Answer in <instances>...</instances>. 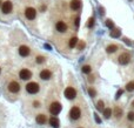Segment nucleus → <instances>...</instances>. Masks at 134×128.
<instances>
[{
  "instance_id": "1",
  "label": "nucleus",
  "mask_w": 134,
  "mask_h": 128,
  "mask_svg": "<svg viewBox=\"0 0 134 128\" xmlns=\"http://www.w3.org/2000/svg\"><path fill=\"white\" fill-rule=\"evenodd\" d=\"M26 91L30 94H37L38 92L40 91V86L37 82H30L26 85Z\"/></svg>"
},
{
  "instance_id": "2",
  "label": "nucleus",
  "mask_w": 134,
  "mask_h": 128,
  "mask_svg": "<svg viewBox=\"0 0 134 128\" xmlns=\"http://www.w3.org/2000/svg\"><path fill=\"white\" fill-rule=\"evenodd\" d=\"M60 112H61V104L60 102H58V101L52 102L51 106H49V113L52 114V115H58Z\"/></svg>"
},
{
  "instance_id": "3",
  "label": "nucleus",
  "mask_w": 134,
  "mask_h": 128,
  "mask_svg": "<svg viewBox=\"0 0 134 128\" xmlns=\"http://www.w3.org/2000/svg\"><path fill=\"white\" fill-rule=\"evenodd\" d=\"M70 116L72 120H78L81 116V110L78 106H74L71 108V112H70Z\"/></svg>"
},
{
  "instance_id": "4",
  "label": "nucleus",
  "mask_w": 134,
  "mask_h": 128,
  "mask_svg": "<svg viewBox=\"0 0 134 128\" xmlns=\"http://www.w3.org/2000/svg\"><path fill=\"white\" fill-rule=\"evenodd\" d=\"M65 96H66L68 100H73L76 96V91L73 87H67V88L65 89Z\"/></svg>"
},
{
  "instance_id": "5",
  "label": "nucleus",
  "mask_w": 134,
  "mask_h": 128,
  "mask_svg": "<svg viewBox=\"0 0 134 128\" xmlns=\"http://www.w3.org/2000/svg\"><path fill=\"white\" fill-rule=\"evenodd\" d=\"M129 61H131V54H129V53L124 52L120 54V56H119V64L120 65H127Z\"/></svg>"
},
{
  "instance_id": "6",
  "label": "nucleus",
  "mask_w": 134,
  "mask_h": 128,
  "mask_svg": "<svg viewBox=\"0 0 134 128\" xmlns=\"http://www.w3.org/2000/svg\"><path fill=\"white\" fill-rule=\"evenodd\" d=\"M25 15H26L27 19L33 20V19H35V17H37V11H35L33 7H27L26 11H25Z\"/></svg>"
},
{
  "instance_id": "7",
  "label": "nucleus",
  "mask_w": 134,
  "mask_h": 128,
  "mask_svg": "<svg viewBox=\"0 0 134 128\" xmlns=\"http://www.w3.org/2000/svg\"><path fill=\"white\" fill-rule=\"evenodd\" d=\"M8 91L11 92V93H13V94L19 93V92H20V85H19L17 81H12V82L8 83Z\"/></svg>"
},
{
  "instance_id": "8",
  "label": "nucleus",
  "mask_w": 134,
  "mask_h": 128,
  "mask_svg": "<svg viewBox=\"0 0 134 128\" xmlns=\"http://www.w3.org/2000/svg\"><path fill=\"white\" fill-rule=\"evenodd\" d=\"M12 8H13V5L11 1H5L3 4V7H1L3 13H5V14H8L9 12H12Z\"/></svg>"
},
{
  "instance_id": "9",
  "label": "nucleus",
  "mask_w": 134,
  "mask_h": 128,
  "mask_svg": "<svg viewBox=\"0 0 134 128\" xmlns=\"http://www.w3.org/2000/svg\"><path fill=\"white\" fill-rule=\"evenodd\" d=\"M19 76H20L22 80H28L32 78V73H31V70H28V69H21L20 73H19Z\"/></svg>"
},
{
  "instance_id": "10",
  "label": "nucleus",
  "mask_w": 134,
  "mask_h": 128,
  "mask_svg": "<svg viewBox=\"0 0 134 128\" xmlns=\"http://www.w3.org/2000/svg\"><path fill=\"white\" fill-rule=\"evenodd\" d=\"M55 27H57V31L60 32V33H64V32L67 31V25L64 21H58L57 25H55Z\"/></svg>"
},
{
  "instance_id": "11",
  "label": "nucleus",
  "mask_w": 134,
  "mask_h": 128,
  "mask_svg": "<svg viewBox=\"0 0 134 128\" xmlns=\"http://www.w3.org/2000/svg\"><path fill=\"white\" fill-rule=\"evenodd\" d=\"M30 48H28L27 46H20L19 47V54L21 55V56H28L30 55Z\"/></svg>"
},
{
  "instance_id": "12",
  "label": "nucleus",
  "mask_w": 134,
  "mask_h": 128,
  "mask_svg": "<svg viewBox=\"0 0 134 128\" xmlns=\"http://www.w3.org/2000/svg\"><path fill=\"white\" fill-rule=\"evenodd\" d=\"M35 121H37V123H39V125H45L46 121H47V116H46L45 114H38L37 118H35Z\"/></svg>"
},
{
  "instance_id": "13",
  "label": "nucleus",
  "mask_w": 134,
  "mask_h": 128,
  "mask_svg": "<svg viewBox=\"0 0 134 128\" xmlns=\"http://www.w3.org/2000/svg\"><path fill=\"white\" fill-rule=\"evenodd\" d=\"M51 76H52V73H51L48 69H44L40 72V78L43 80H49Z\"/></svg>"
},
{
  "instance_id": "14",
  "label": "nucleus",
  "mask_w": 134,
  "mask_h": 128,
  "mask_svg": "<svg viewBox=\"0 0 134 128\" xmlns=\"http://www.w3.org/2000/svg\"><path fill=\"white\" fill-rule=\"evenodd\" d=\"M49 125L52 126L53 128H59V126H60V121H59L58 118L53 116V118H51V119H49Z\"/></svg>"
},
{
  "instance_id": "15",
  "label": "nucleus",
  "mask_w": 134,
  "mask_h": 128,
  "mask_svg": "<svg viewBox=\"0 0 134 128\" xmlns=\"http://www.w3.org/2000/svg\"><path fill=\"white\" fill-rule=\"evenodd\" d=\"M81 7V3H80V0H72L71 1V8L76 11V9H79Z\"/></svg>"
},
{
  "instance_id": "16",
  "label": "nucleus",
  "mask_w": 134,
  "mask_h": 128,
  "mask_svg": "<svg viewBox=\"0 0 134 128\" xmlns=\"http://www.w3.org/2000/svg\"><path fill=\"white\" fill-rule=\"evenodd\" d=\"M120 35H121L120 28H113V30L111 31V37L112 38H119Z\"/></svg>"
},
{
  "instance_id": "17",
  "label": "nucleus",
  "mask_w": 134,
  "mask_h": 128,
  "mask_svg": "<svg viewBox=\"0 0 134 128\" xmlns=\"http://www.w3.org/2000/svg\"><path fill=\"white\" fill-rule=\"evenodd\" d=\"M115 51H118V46H116V45H110V46H107V48H106V52H107V53H114Z\"/></svg>"
},
{
  "instance_id": "18",
  "label": "nucleus",
  "mask_w": 134,
  "mask_h": 128,
  "mask_svg": "<svg viewBox=\"0 0 134 128\" xmlns=\"http://www.w3.org/2000/svg\"><path fill=\"white\" fill-rule=\"evenodd\" d=\"M97 109H98V110H100V112H104V110H105V104H104V101H102V100L98 101V104H97Z\"/></svg>"
},
{
  "instance_id": "19",
  "label": "nucleus",
  "mask_w": 134,
  "mask_h": 128,
  "mask_svg": "<svg viewBox=\"0 0 134 128\" xmlns=\"http://www.w3.org/2000/svg\"><path fill=\"white\" fill-rule=\"evenodd\" d=\"M78 41H79V40H78V38H75V37L72 38V39L70 40V44H68L71 48H74V47L76 46V44H78Z\"/></svg>"
},
{
  "instance_id": "20",
  "label": "nucleus",
  "mask_w": 134,
  "mask_h": 128,
  "mask_svg": "<svg viewBox=\"0 0 134 128\" xmlns=\"http://www.w3.org/2000/svg\"><path fill=\"white\" fill-rule=\"evenodd\" d=\"M111 115H112V109L111 108H106L104 110V118L105 119H110Z\"/></svg>"
},
{
  "instance_id": "21",
  "label": "nucleus",
  "mask_w": 134,
  "mask_h": 128,
  "mask_svg": "<svg viewBox=\"0 0 134 128\" xmlns=\"http://www.w3.org/2000/svg\"><path fill=\"white\" fill-rule=\"evenodd\" d=\"M126 91L128 92H133L134 91V81H131L126 85Z\"/></svg>"
},
{
  "instance_id": "22",
  "label": "nucleus",
  "mask_w": 134,
  "mask_h": 128,
  "mask_svg": "<svg viewBox=\"0 0 134 128\" xmlns=\"http://www.w3.org/2000/svg\"><path fill=\"white\" fill-rule=\"evenodd\" d=\"M82 73H85V74H89V73H91V66H88V65L84 66V67H82Z\"/></svg>"
},
{
  "instance_id": "23",
  "label": "nucleus",
  "mask_w": 134,
  "mask_h": 128,
  "mask_svg": "<svg viewBox=\"0 0 134 128\" xmlns=\"http://www.w3.org/2000/svg\"><path fill=\"white\" fill-rule=\"evenodd\" d=\"M106 26L108 28H111V30H113V28H114V22H113L111 19H107L106 20Z\"/></svg>"
},
{
  "instance_id": "24",
  "label": "nucleus",
  "mask_w": 134,
  "mask_h": 128,
  "mask_svg": "<svg viewBox=\"0 0 134 128\" xmlns=\"http://www.w3.org/2000/svg\"><path fill=\"white\" fill-rule=\"evenodd\" d=\"M114 114H115V118H121V115H122V110L120 109V108H115L114 109Z\"/></svg>"
},
{
  "instance_id": "25",
  "label": "nucleus",
  "mask_w": 134,
  "mask_h": 128,
  "mask_svg": "<svg viewBox=\"0 0 134 128\" xmlns=\"http://www.w3.org/2000/svg\"><path fill=\"white\" fill-rule=\"evenodd\" d=\"M46 59L44 58L43 55H39V56H37L35 58V61H37V64H43V62H45Z\"/></svg>"
},
{
  "instance_id": "26",
  "label": "nucleus",
  "mask_w": 134,
  "mask_h": 128,
  "mask_svg": "<svg viewBox=\"0 0 134 128\" xmlns=\"http://www.w3.org/2000/svg\"><path fill=\"white\" fill-rule=\"evenodd\" d=\"M94 21H95V20H94V18H93V17H92V18H89L88 19V22H87V27H89V28L93 27V26H94Z\"/></svg>"
},
{
  "instance_id": "27",
  "label": "nucleus",
  "mask_w": 134,
  "mask_h": 128,
  "mask_svg": "<svg viewBox=\"0 0 134 128\" xmlns=\"http://www.w3.org/2000/svg\"><path fill=\"white\" fill-rule=\"evenodd\" d=\"M88 93H89V95H91L92 98H94L95 95H97V92H95V89L92 88V87H89V88H88Z\"/></svg>"
},
{
  "instance_id": "28",
  "label": "nucleus",
  "mask_w": 134,
  "mask_h": 128,
  "mask_svg": "<svg viewBox=\"0 0 134 128\" xmlns=\"http://www.w3.org/2000/svg\"><path fill=\"white\" fill-rule=\"evenodd\" d=\"M127 119L129 120V121H134V112H129V113H128Z\"/></svg>"
},
{
  "instance_id": "29",
  "label": "nucleus",
  "mask_w": 134,
  "mask_h": 128,
  "mask_svg": "<svg viewBox=\"0 0 134 128\" xmlns=\"http://www.w3.org/2000/svg\"><path fill=\"white\" fill-rule=\"evenodd\" d=\"M85 42L84 41H79V45H78V49H84L85 48Z\"/></svg>"
},
{
  "instance_id": "30",
  "label": "nucleus",
  "mask_w": 134,
  "mask_h": 128,
  "mask_svg": "<svg viewBox=\"0 0 134 128\" xmlns=\"http://www.w3.org/2000/svg\"><path fill=\"white\" fill-rule=\"evenodd\" d=\"M33 107L39 108V107H40V102H39V101H33Z\"/></svg>"
},
{
  "instance_id": "31",
  "label": "nucleus",
  "mask_w": 134,
  "mask_h": 128,
  "mask_svg": "<svg viewBox=\"0 0 134 128\" xmlns=\"http://www.w3.org/2000/svg\"><path fill=\"white\" fill-rule=\"evenodd\" d=\"M122 93H124V91H122V89H120V91L118 92V93H116V95H115V99H119V98H120V95H121Z\"/></svg>"
},
{
  "instance_id": "32",
  "label": "nucleus",
  "mask_w": 134,
  "mask_h": 128,
  "mask_svg": "<svg viewBox=\"0 0 134 128\" xmlns=\"http://www.w3.org/2000/svg\"><path fill=\"white\" fill-rule=\"evenodd\" d=\"M122 40H124V42H125V44H127L128 46H129V45H132V44H131V41H129V39H127V38H124Z\"/></svg>"
},
{
  "instance_id": "33",
  "label": "nucleus",
  "mask_w": 134,
  "mask_h": 128,
  "mask_svg": "<svg viewBox=\"0 0 134 128\" xmlns=\"http://www.w3.org/2000/svg\"><path fill=\"white\" fill-rule=\"evenodd\" d=\"M94 116H95V121H97L98 123H100V122H101V119H100V118H99V116H98L97 114H94Z\"/></svg>"
},
{
  "instance_id": "34",
  "label": "nucleus",
  "mask_w": 134,
  "mask_h": 128,
  "mask_svg": "<svg viewBox=\"0 0 134 128\" xmlns=\"http://www.w3.org/2000/svg\"><path fill=\"white\" fill-rule=\"evenodd\" d=\"M79 22H80V18L79 17H76L75 18V26H79Z\"/></svg>"
},
{
  "instance_id": "35",
  "label": "nucleus",
  "mask_w": 134,
  "mask_h": 128,
  "mask_svg": "<svg viewBox=\"0 0 134 128\" xmlns=\"http://www.w3.org/2000/svg\"><path fill=\"white\" fill-rule=\"evenodd\" d=\"M45 48H47L48 51H51V49H52V47H51L49 45H47V44H45Z\"/></svg>"
},
{
  "instance_id": "36",
  "label": "nucleus",
  "mask_w": 134,
  "mask_h": 128,
  "mask_svg": "<svg viewBox=\"0 0 134 128\" xmlns=\"http://www.w3.org/2000/svg\"><path fill=\"white\" fill-rule=\"evenodd\" d=\"M89 81H91V82L92 81H94V76H89Z\"/></svg>"
},
{
  "instance_id": "37",
  "label": "nucleus",
  "mask_w": 134,
  "mask_h": 128,
  "mask_svg": "<svg viewBox=\"0 0 134 128\" xmlns=\"http://www.w3.org/2000/svg\"><path fill=\"white\" fill-rule=\"evenodd\" d=\"M132 107H134V101H133V102H132Z\"/></svg>"
},
{
  "instance_id": "38",
  "label": "nucleus",
  "mask_w": 134,
  "mask_h": 128,
  "mask_svg": "<svg viewBox=\"0 0 134 128\" xmlns=\"http://www.w3.org/2000/svg\"><path fill=\"white\" fill-rule=\"evenodd\" d=\"M0 5H1V1H0Z\"/></svg>"
},
{
  "instance_id": "39",
  "label": "nucleus",
  "mask_w": 134,
  "mask_h": 128,
  "mask_svg": "<svg viewBox=\"0 0 134 128\" xmlns=\"http://www.w3.org/2000/svg\"><path fill=\"white\" fill-rule=\"evenodd\" d=\"M0 72H1V69H0Z\"/></svg>"
},
{
  "instance_id": "40",
  "label": "nucleus",
  "mask_w": 134,
  "mask_h": 128,
  "mask_svg": "<svg viewBox=\"0 0 134 128\" xmlns=\"http://www.w3.org/2000/svg\"><path fill=\"white\" fill-rule=\"evenodd\" d=\"M79 128H81V127H79Z\"/></svg>"
}]
</instances>
